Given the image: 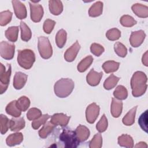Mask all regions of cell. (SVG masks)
Masks as SVG:
<instances>
[{
  "label": "cell",
  "mask_w": 148,
  "mask_h": 148,
  "mask_svg": "<svg viewBox=\"0 0 148 148\" xmlns=\"http://www.w3.org/2000/svg\"><path fill=\"white\" fill-rule=\"evenodd\" d=\"M147 78L146 75L142 71L135 72L131 79V87L132 95L139 97L145 94L147 90Z\"/></svg>",
  "instance_id": "6da1fadb"
},
{
  "label": "cell",
  "mask_w": 148,
  "mask_h": 148,
  "mask_svg": "<svg viewBox=\"0 0 148 148\" xmlns=\"http://www.w3.org/2000/svg\"><path fill=\"white\" fill-rule=\"evenodd\" d=\"M74 88V82L71 79L62 78L56 82L54 86L55 94L60 98L69 96Z\"/></svg>",
  "instance_id": "7a4b0ae2"
},
{
  "label": "cell",
  "mask_w": 148,
  "mask_h": 148,
  "mask_svg": "<svg viewBox=\"0 0 148 148\" xmlns=\"http://www.w3.org/2000/svg\"><path fill=\"white\" fill-rule=\"evenodd\" d=\"M35 61V55L30 49L20 50L18 51L17 62L24 69H30Z\"/></svg>",
  "instance_id": "3957f363"
},
{
  "label": "cell",
  "mask_w": 148,
  "mask_h": 148,
  "mask_svg": "<svg viewBox=\"0 0 148 148\" xmlns=\"http://www.w3.org/2000/svg\"><path fill=\"white\" fill-rule=\"evenodd\" d=\"M60 140L64 144L65 147L76 148L80 142L77 139L75 132L67 128L64 129L60 135Z\"/></svg>",
  "instance_id": "277c9868"
},
{
  "label": "cell",
  "mask_w": 148,
  "mask_h": 148,
  "mask_svg": "<svg viewBox=\"0 0 148 148\" xmlns=\"http://www.w3.org/2000/svg\"><path fill=\"white\" fill-rule=\"evenodd\" d=\"M38 48L40 56L44 59L50 58L53 54V49L49 39L45 36L38 38Z\"/></svg>",
  "instance_id": "5b68a950"
},
{
  "label": "cell",
  "mask_w": 148,
  "mask_h": 148,
  "mask_svg": "<svg viewBox=\"0 0 148 148\" xmlns=\"http://www.w3.org/2000/svg\"><path fill=\"white\" fill-rule=\"evenodd\" d=\"M11 72V65L10 64H8V68L6 71L5 66L2 63L0 64V93L1 94H2L8 87Z\"/></svg>",
  "instance_id": "8992f818"
},
{
  "label": "cell",
  "mask_w": 148,
  "mask_h": 148,
  "mask_svg": "<svg viewBox=\"0 0 148 148\" xmlns=\"http://www.w3.org/2000/svg\"><path fill=\"white\" fill-rule=\"evenodd\" d=\"M15 46L6 41H2L0 43V54L5 60H12L14 54Z\"/></svg>",
  "instance_id": "52a82bcc"
},
{
  "label": "cell",
  "mask_w": 148,
  "mask_h": 148,
  "mask_svg": "<svg viewBox=\"0 0 148 148\" xmlns=\"http://www.w3.org/2000/svg\"><path fill=\"white\" fill-rule=\"evenodd\" d=\"M29 3L31 12V19L35 23L39 22L44 13L43 7L39 4H37L31 1Z\"/></svg>",
  "instance_id": "ba28073f"
},
{
  "label": "cell",
  "mask_w": 148,
  "mask_h": 148,
  "mask_svg": "<svg viewBox=\"0 0 148 148\" xmlns=\"http://www.w3.org/2000/svg\"><path fill=\"white\" fill-rule=\"evenodd\" d=\"M100 108L95 103L89 105L86 110V117L87 121L90 124L94 123L99 114Z\"/></svg>",
  "instance_id": "9c48e42d"
},
{
  "label": "cell",
  "mask_w": 148,
  "mask_h": 148,
  "mask_svg": "<svg viewBox=\"0 0 148 148\" xmlns=\"http://www.w3.org/2000/svg\"><path fill=\"white\" fill-rule=\"evenodd\" d=\"M146 34L143 30H139L131 32L130 42L133 47H138L140 46L143 42Z\"/></svg>",
  "instance_id": "30bf717a"
},
{
  "label": "cell",
  "mask_w": 148,
  "mask_h": 148,
  "mask_svg": "<svg viewBox=\"0 0 148 148\" xmlns=\"http://www.w3.org/2000/svg\"><path fill=\"white\" fill-rule=\"evenodd\" d=\"M16 16L20 20L25 18L27 15L26 7L20 1L13 0L12 1Z\"/></svg>",
  "instance_id": "8fae6325"
},
{
  "label": "cell",
  "mask_w": 148,
  "mask_h": 148,
  "mask_svg": "<svg viewBox=\"0 0 148 148\" xmlns=\"http://www.w3.org/2000/svg\"><path fill=\"white\" fill-rule=\"evenodd\" d=\"M80 49V45L78 41H76L69 48H68L64 53V58L68 62H72Z\"/></svg>",
  "instance_id": "7c38bea8"
},
{
  "label": "cell",
  "mask_w": 148,
  "mask_h": 148,
  "mask_svg": "<svg viewBox=\"0 0 148 148\" xmlns=\"http://www.w3.org/2000/svg\"><path fill=\"white\" fill-rule=\"evenodd\" d=\"M69 120L70 117L64 113H56L51 116L50 122L56 125L65 127L68 124Z\"/></svg>",
  "instance_id": "4fadbf2b"
},
{
  "label": "cell",
  "mask_w": 148,
  "mask_h": 148,
  "mask_svg": "<svg viewBox=\"0 0 148 148\" xmlns=\"http://www.w3.org/2000/svg\"><path fill=\"white\" fill-rule=\"evenodd\" d=\"M102 75V72L98 73L94 71V69H92L86 76V81L89 85L96 86L99 83Z\"/></svg>",
  "instance_id": "5bb4252c"
},
{
  "label": "cell",
  "mask_w": 148,
  "mask_h": 148,
  "mask_svg": "<svg viewBox=\"0 0 148 148\" xmlns=\"http://www.w3.org/2000/svg\"><path fill=\"white\" fill-rule=\"evenodd\" d=\"M27 77L28 76L21 72H16L13 79L14 88L16 90L21 89L25 86Z\"/></svg>",
  "instance_id": "9a60e30c"
},
{
  "label": "cell",
  "mask_w": 148,
  "mask_h": 148,
  "mask_svg": "<svg viewBox=\"0 0 148 148\" xmlns=\"http://www.w3.org/2000/svg\"><path fill=\"white\" fill-rule=\"evenodd\" d=\"M112 103L110 107V113L113 117H119L122 112L123 102L116 98H112Z\"/></svg>",
  "instance_id": "2e32d148"
},
{
  "label": "cell",
  "mask_w": 148,
  "mask_h": 148,
  "mask_svg": "<svg viewBox=\"0 0 148 148\" xmlns=\"http://www.w3.org/2000/svg\"><path fill=\"white\" fill-rule=\"evenodd\" d=\"M77 139L80 142H84L90 136V131L87 127L83 125H79L75 131Z\"/></svg>",
  "instance_id": "e0dca14e"
},
{
  "label": "cell",
  "mask_w": 148,
  "mask_h": 148,
  "mask_svg": "<svg viewBox=\"0 0 148 148\" xmlns=\"http://www.w3.org/2000/svg\"><path fill=\"white\" fill-rule=\"evenodd\" d=\"M25 120L23 117H16L12 118L10 120L9 128L12 131L17 132L25 127Z\"/></svg>",
  "instance_id": "ac0fdd59"
},
{
  "label": "cell",
  "mask_w": 148,
  "mask_h": 148,
  "mask_svg": "<svg viewBox=\"0 0 148 148\" xmlns=\"http://www.w3.org/2000/svg\"><path fill=\"white\" fill-rule=\"evenodd\" d=\"M132 12L139 17L146 18L148 17V7L140 3L134 4L131 7Z\"/></svg>",
  "instance_id": "d6986e66"
},
{
  "label": "cell",
  "mask_w": 148,
  "mask_h": 148,
  "mask_svg": "<svg viewBox=\"0 0 148 148\" xmlns=\"http://www.w3.org/2000/svg\"><path fill=\"white\" fill-rule=\"evenodd\" d=\"M23 140V135L21 132H16L9 135L6 139V145L9 146H14L20 144Z\"/></svg>",
  "instance_id": "ffe728a7"
},
{
  "label": "cell",
  "mask_w": 148,
  "mask_h": 148,
  "mask_svg": "<svg viewBox=\"0 0 148 148\" xmlns=\"http://www.w3.org/2000/svg\"><path fill=\"white\" fill-rule=\"evenodd\" d=\"M49 8L50 13L56 16L60 14L63 10V5L61 1L50 0L49 1Z\"/></svg>",
  "instance_id": "44dd1931"
},
{
  "label": "cell",
  "mask_w": 148,
  "mask_h": 148,
  "mask_svg": "<svg viewBox=\"0 0 148 148\" xmlns=\"http://www.w3.org/2000/svg\"><path fill=\"white\" fill-rule=\"evenodd\" d=\"M16 101V100L11 101L7 105L5 109L6 112L14 117H18L21 114V111L17 106Z\"/></svg>",
  "instance_id": "7402d4cb"
},
{
  "label": "cell",
  "mask_w": 148,
  "mask_h": 148,
  "mask_svg": "<svg viewBox=\"0 0 148 148\" xmlns=\"http://www.w3.org/2000/svg\"><path fill=\"white\" fill-rule=\"evenodd\" d=\"M103 10V3L98 1L94 3L88 10V15L92 17H96L102 14Z\"/></svg>",
  "instance_id": "603a6c76"
},
{
  "label": "cell",
  "mask_w": 148,
  "mask_h": 148,
  "mask_svg": "<svg viewBox=\"0 0 148 148\" xmlns=\"http://www.w3.org/2000/svg\"><path fill=\"white\" fill-rule=\"evenodd\" d=\"M138 106H135L130 109L125 116L123 118V123L127 126L132 125L135 122V118Z\"/></svg>",
  "instance_id": "cb8c5ba5"
},
{
  "label": "cell",
  "mask_w": 148,
  "mask_h": 148,
  "mask_svg": "<svg viewBox=\"0 0 148 148\" xmlns=\"http://www.w3.org/2000/svg\"><path fill=\"white\" fill-rule=\"evenodd\" d=\"M118 144L122 147L132 148L134 147V140L130 135L123 134L118 138Z\"/></svg>",
  "instance_id": "d4e9b609"
},
{
  "label": "cell",
  "mask_w": 148,
  "mask_h": 148,
  "mask_svg": "<svg viewBox=\"0 0 148 148\" xmlns=\"http://www.w3.org/2000/svg\"><path fill=\"white\" fill-rule=\"evenodd\" d=\"M56 127V125L51 123L50 121L46 123L42 128L39 131V135L42 138L45 139L48 136V135L53 131L54 128Z\"/></svg>",
  "instance_id": "484cf974"
},
{
  "label": "cell",
  "mask_w": 148,
  "mask_h": 148,
  "mask_svg": "<svg viewBox=\"0 0 148 148\" xmlns=\"http://www.w3.org/2000/svg\"><path fill=\"white\" fill-rule=\"evenodd\" d=\"M18 27L12 26L9 27L5 31V36L6 38L12 42H15L17 41L18 38Z\"/></svg>",
  "instance_id": "4316f807"
},
{
  "label": "cell",
  "mask_w": 148,
  "mask_h": 148,
  "mask_svg": "<svg viewBox=\"0 0 148 148\" xmlns=\"http://www.w3.org/2000/svg\"><path fill=\"white\" fill-rule=\"evenodd\" d=\"M21 29V38L24 42L29 40L32 36V32L30 28L23 21L20 22V25Z\"/></svg>",
  "instance_id": "83f0119b"
},
{
  "label": "cell",
  "mask_w": 148,
  "mask_h": 148,
  "mask_svg": "<svg viewBox=\"0 0 148 148\" xmlns=\"http://www.w3.org/2000/svg\"><path fill=\"white\" fill-rule=\"evenodd\" d=\"M120 66V63L114 61H107L102 65V68L106 73L116 72Z\"/></svg>",
  "instance_id": "f1b7e54d"
},
{
  "label": "cell",
  "mask_w": 148,
  "mask_h": 148,
  "mask_svg": "<svg viewBox=\"0 0 148 148\" xmlns=\"http://www.w3.org/2000/svg\"><path fill=\"white\" fill-rule=\"evenodd\" d=\"M92 62H93V58L92 56H88L86 57L78 64L77 66L78 71L80 72H85L91 65Z\"/></svg>",
  "instance_id": "f546056e"
},
{
  "label": "cell",
  "mask_w": 148,
  "mask_h": 148,
  "mask_svg": "<svg viewBox=\"0 0 148 148\" xmlns=\"http://www.w3.org/2000/svg\"><path fill=\"white\" fill-rule=\"evenodd\" d=\"M66 32L64 29H61L57 32L56 36V42L59 48H62L65 45L66 41Z\"/></svg>",
  "instance_id": "4dcf8cb0"
},
{
  "label": "cell",
  "mask_w": 148,
  "mask_h": 148,
  "mask_svg": "<svg viewBox=\"0 0 148 148\" xmlns=\"http://www.w3.org/2000/svg\"><path fill=\"white\" fill-rule=\"evenodd\" d=\"M114 97L119 100L125 99L128 97V91L126 88L122 86H118L113 92Z\"/></svg>",
  "instance_id": "1f68e13d"
},
{
  "label": "cell",
  "mask_w": 148,
  "mask_h": 148,
  "mask_svg": "<svg viewBox=\"0 0 148 148\" xmlns=\"http://www.w3.org/2000/svg\"><path fill=\"white\" fill-rule=\"evenodd\" d=\"M120 77L114 76L113 74H111L104 82L103 87L108 90H111L114 88L118 82L120 80Z\"/></svg>",
  "instance_id": "d6a6232c"
},
{
  "label": "cell",
  "mask_w": 148,
  "mask_h": 148,
  "mask_svg": "<svg viewBox=\"0 0 148 148\" xmlns=\"http://www.w3.org/2000/svg\"><path fill=\"white\" fill-rule=\"evenodd\" d=\"M16 105L21 112H25L30 106V100L25 96H21L17 100Z\"/></svg>",
  "instance_id": "836d02e7"
},
{
  "label": "cell",
  "mask_w": 148,
  "mask_h": 148,
  "mask_svg": "<svg viewBox=\"0 0 148 148\" xmlns=\"http://www.w3.org/2000/svg\"><path fill=\"white\" fill-rule=\"evenodd\" d=\"M120 24L125 27H131L136 24V21L130 15H123L120 20Z\"/></svg>",
  "instance_id": "e575fe53"
},
{
  "label": "cell",
  "mask_w": 148,
  "mask_h": 148,
  "mask_svg": "<svg viewBox=\"0 0 148 148\" xmlns=\"http://www.w3.org/2000/svg\"><path fill=\"white\" fill-rule=\"evenodd\" d=\"M114 50L117 55L120 57H125L127 54V49L123 43L119 42L114 43Z\"/></svg>",
  "instance_id": "d590c367"
},
{
  "label": "cell",
  "mask_w": 148,
  "mask_h": 148,
  "mask_svg": "<svg viewBox=\"0 0 148 148\" xmlns=\"http://www.w3.org/2000/svg\"><path fill=\"white\" fill-rule=\"evenodd\" d=\"M50 117V116L48 114H43L40 117H39L38 119L33 120L31 125H32V127L34 129V130H38L42 125L45 124L47 120Z\"/></svg>",
  "instance_id": "8d00e7d4"
},
{
  "label": "cell",
  "mask_w": 148,
  "mask_h": 148,
  "mask_svg": "<svg viewBox=\"0 0 148 148\" xmlns=\"http://www.w3.org/2000/svg\"><path fill=\"white\" fill-rule=\"evenodd\" d=\"M12 13L9 10H5L0 13V25L5 26L12 20Z\"/></svg>",
  "instance_id": "74e56055"
},
{
  "label": "cell",
  "mask_w": 148,
  "mask_h": 148,
  "mask_svg": "<svg viewBox=\"0 0 148 148\" xmlns=\"http://www.w3.org/2000/svg\"><path fill=\"white\" fill-rule=\"evenodd\" d=\"M0 124H1V134H5L9 128L10 120L4 114H1L0 116Z\"/></svg>",
  "instance_id": "f35d334b"
},
{
  "label": "cell",
  "mask_w": 148,
  "mask_h": 148,
  "mask_svg": "<svg viewBox=\"0 0 148 148\" xmlns=\"http://www.w3.org/2000/svg\"><path fill=\"white\" fill-rule=\"evenodd\" d=\"M106 38L112 41L118 40L121 36V32L119 29L113 28L109 29L106 33Z\"/></svg>",
  "instance_id": "ab89813d"
},
{
  "label": "cell",
  "mask_w": 148,
  "mask_h": 148,
  "mask_svg": "<svg viewBox=\"0 0 148 148\" xmlns=\"http://www.w3.org/2000/svg\"><path fill=\"white\" fill-rule=\"evenodd\" d=\"M102 146V138L100 134H96L89 143L90 148H100Z\"/></svg>",
  "instance_id": "60d3db41"
},
{
  "label": "cell",
  "mask_w": 148,
  "mask_h": 148,
  "mask_svg": "<svg viewBox=\"0 0 148 148\" xmlns=\"http://www.w3.org/2000/svg\"><path fill=\"white\" fill-rule=\"evenodd\" d=\"M42 116V112L38 108H32L28 110L27 113V117L29 121L35 120Z\"/></svg>",
  "instance_id": "b9f144b4"
},
{
  "label": "cell",
  "mask_w": 148,
  "mask_h": 148,
  "mask_svg": "<svg viewBox=\"0 0 148 148\" xmlns=\"http://www.w3.org/2000/svg\"><path fill=\"white\" fill-rule=\"evenodd\" d=\"M108 120L105 116V114H103L100 120L97 123L96 125V128L99 132H103L105 131L108 128Z\"/></svg>",
  "instance_id": "7bdbcfd3"
},
{
  "label": "cell",
  "mask_w": 148,
  "mask_h": 148,
  "mask_svg": "<svg viewBox=\"0 0 148 148\" xmlns=\"http://www.w3.org/2000/svg\"><path fill=\"white\" fill-rule=\"evenodd\" d=\"M147 110H146L140 116L138 120L139 126L146 132H147Z\"/></svg>",
  "instance_id": "ee69618b"
},
{
  "label": "cell",
  "mask_w": 148,
  "mask_h": 148,
  "mask_svg": "<svg viewBox=\"0 0 148 148\" xmlns=\"http://www.w3.org/2000/svg\"><path fill=\"white\" fill-rule=\"evenodd\" d=\"M90 51L94 55L99 57L104 52L105 49L102 45L94 43L90 46Z\"/></svg>",
  "instance_id": "f6af8a7d"
},
{
  "label": "cell",
  "mask_w": 148,
  "mask_h": 148,
  "mask_svg": "<svg viewBox=\"0 0 148 148\" xmlns=\"http://www.w3.org/2000/svg\"><path fill=\"white\" fill-rule=\"evenodd\" d=\"M56 24V22L51 19H46L44 23L43 26V29L45 32H46L47 34H49L51 32L53 31L54 25Z\"/></svg>",
  "instance_id": "bcb514c9"
},
{
  "label": "cell",
  "mask_w": 148,
  "mask_h": 148,
  "mask_svg": "<svg viewBox=\"0 0 148 148\" xmlns=\"http://www.w3.org/2000/svg\"><path fill=\"white\" fill-rule=\"evenodd\" d=\"M142 61L143 65H145L146 66H148V61H147V51H146L145 54L143 55Z\"/></svg>",
  "instance_id": "7dc6e473"
},
{
  "label": "cell",
  "mask_w": 148,
  "mask_h": 148,
  "mask_svg": "<svg viewBox=\"0 0 148 148\" xmlns=\"http://www.w3.org/2000/svg\"><path fill=\"white\" fill-rule=\"evenodd\" d=\"M135 147H147V144L145 143V142H139V143H138L136 145H135Z\"/></svg>",
  "instance_id": "c3c4849f"
}]
</instances>
